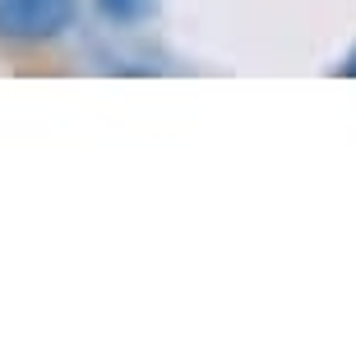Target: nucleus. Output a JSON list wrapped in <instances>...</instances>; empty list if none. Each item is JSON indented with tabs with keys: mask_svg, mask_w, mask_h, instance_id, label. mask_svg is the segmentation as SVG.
I'll return each instance as SVG.
<instances>
[{
	"mask_svg": "<svg viewBox=\"0 0 356 351\" xmlns=\"http://www.w3.org/2000/svg\"><path fill=\"white\" fill-rule=\"evenodd\" d=\"M97 10L106 19H116V24H139V19H148L158 10V0H97Z\"/></svg>",
	"mask_w": 356,
	"mask_h": 351,
	"instance_id": "nucleus-2",
	"label": "nucleus"
},
{
	"mask_svg": "<svg viewBox=\"0 0 356 351\" xmlns=\"http://www.w3.org/2000/svg\"><path fill=\"white\" fill-rule=\"evenodd\" d=\"M79 0H0V38L14 42H42L60 38L74 24Z\"/></svg>",
	"mask_w": 356,
	"mask_h": 351,
	"instance_id": "nucleus-1",
	"label": "nucleus"
},
{
	"mask_svg": "<svg viewBox=\"0 0 356 351\" xmlns=\"http://www.w3.org/2000/svg\"><path fill=\"white\" fill-rule=\"evenodd\" d=\"M347 74H356V56H352V65H347Z\"/></svg>",
	"mask_w": 356,
	"mask_h": 351,
	"instance_id": "nucleus-3",
	"label": "nucleus"
}]
</instances>
